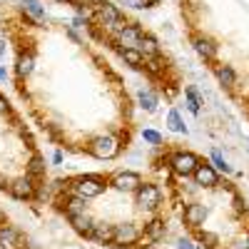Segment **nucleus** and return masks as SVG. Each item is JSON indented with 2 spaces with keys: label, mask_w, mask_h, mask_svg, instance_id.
<instances>
[{
  "label": "nucleus",
  "mask_w": 249,
  "mask_h": 249,
  "mask_svg": "<svg viewBox=\"0 0 249 249\" xmlns=\"http://www.w3.org/2000/svg\"><path fill=\"white\" fill-rule=\"evenodd\" d=\"M115 187H117L120 192H132V190H137V187H140V175L122 172V175L115 177Z\"/></svg>",
  "instance_id": "0eeeda50"
},
{
  "label": "nucleus",
  "mask_w": 249,
  "mask_h": 249,
  "mask_svg": "<svg viewBox=\"0 0 249 249\" xmlns=\"http://www.w3.org/2000/svg\"><path fill=\"white\" fill-rule=\"evenodd\" d=\"M140 40H142V35H140V30L137 28H124L122 33H120V45H124V48H140Z\"/></svg>",
  "instance_id": "9d476101"
},
{
  "label": "nucleus",
  "mask_w": 249,
  "mask_h": 249,
  "mask_svg": "<svg viewBox=\"0 0 249 249\" xmlns=\"http://www.w3.org/2000/svg\"><path fill=\"white\" fill-rule=\"evenodd\" d=\"M167 124H170V130H175V132H187V127L182 124V117H179L177 110H172V112L167 115Z\"/></svg>",
  "instance_id": "dca6fc26"
},
{
  "label": "nucleus",
  "mask_w": 249,
  "mask_h": 249,
  "mask_svg": "<svg viewBox=\"0 0 249 249\" xmlns=\"http://www.w3.org/2000/svg\"><path fill=\"white\" fill-rule=\"evenodd\" d=\"M177 247H179V249H197L190 239H179V242H177Z\"/></svg>",
  "instance_id": "cd10ccee"
},
{
  "label": "nucleus",
  "mask_w": 249,
  "mask_h": 249,
  "mask_svg": "<svg viewBox=\"0 0 249 249\" xmlns=\"http://www.w3.org/2000/svg\"><path fill=\"white\" fill-rule=\"evenodd\" d=\"M90 152H92L95 157H100V160H110V157H115V152H117V142H115L112 137H97V140L90 144Z\"/></svg>",
  "instance_id": "f03ea898"
},
{
  "label": "nucleus",
  "mask_w": 249,
  "mask_h": 249,
  "mask_svg": "<svg viewBox=\"0 0 249 249\" xmlns=\"http://www.w3.org/2000/svg\"><path fill=\"white\" fill-rule=\"evenodd\" d=\"M92 237L100 239V242H110V239L115 237V227H110V224H105V222H95Z\"/></svg>",
  "instance_id": "ddd939ff"
},
{
  "label": "nucleus",
  "mask_w": 249,
  "mask_h": 249,
  "mask_svg": "<svg viewBox=\"0 0 249 249\" xmlns=\"http://www.w3.org/2000/svg\"><path fill=\"white\" fill-rule=\"evenodd\" d=\"M142 135H144V140H147V142H152V144H157V142H160V135H157L155 130H144Z\"/></svg>",
  "instance_id": "a878e982"
},
{
  "label": "nucleus",
  "mask_w": 249,
  "mask_h": 249,
  "mask_svg": "<svg viewBox=\"0 0 249 249\" xmlns=\"http://www.w3.org/2000/svg\"><path fill=\"white\" fill-rule=\"evenodd\" d=\"M100 13H102V20L110 25V28H120V13H117V8L115 5H107V3H102V8H100Z\"/></svg>",
  "instance_id": "f8f14e48"
},
{
  "label": "nucleus",
  "mask_w": 249,
  "mask_h": 249,
  "mask_svg": "<svg viewBox=\"0 0 249 249\" xmlns=\"http://www.w3.org/2000/svg\"><path fill=\"white\" fill-rule=\"evenodd\" d=\"M162 232H164V224L162 222H152L150 224V239L152 242H160L162 239Z\"/></svg>",
  "instance_id": "b1692460"
},
{
  "label": "nucleus",
  "mask_w": 249,
  "mask_h": 249,
  "mask_svg": "<svg viewBox=\"0 0 249 249\" xmlns=\"http://www.w3.org/2000/svg\"><path fill=\"white\" fill-rule=\"evenodd\" d=\"M70 222H72V227H75L80 234H92L95 222H92L88 214H75V217H70Z\"/></svg>",
  "instance_id": "9b49d317"
},
{
  "label": "nucleus",
  "mask_w": 249,
  "mask_h": 249,
  "mask_svg": "<svg viewBox=\"0 0 249 249\" xmlns=\"http://www.w3.org/2000/svg\"><path fill=\"white\" fill-rule=\"evenodd\" d=\"M5 187H10V184H8V179H5V175H3V172H0V190H5Z\"/></svg>",
  "instance_id": "c756f323"
},
{
  "label": "nucleus",
  "mask_w": 249,
  "mask_h": 249,
  "mask_svg": "<svg viewBox=\"0 0 249 249\" xmlns=\"http://www.w3.org/2000/svg\"><path fill=\"white\" fill-rule=\"evenodd\" d=\"M3 112H8V102L0 97V115H3Z\"/></svg>",
  "instance_id": "7c9ffc66"
},
{
  "label": "nucleus",
  "mask_w": 249,
  "mask_h": 249,
  "mask_svg": "<svg viewBox=\"0 0 249 249\" xmlns=\"http://www.w3.org/2000/svg\"><path fill=\"white\" fill-rule=\"evenodd\" d=\"M68 212H70V217H75V214H85V199H82V197L70 199V204H68Z\"/></svg>",
  "instance_id": "f3484780"
},
{
  "label": "nucleus",
  "mask_w": 249,
  "mask_h": 249,
  "mask_svg": "<svg viewBox=\"0 0 249 249\" xmlns=\"http://www.w3.org/2000/svg\"><path fill=\"white\" fill-rule=\"evenodd\" d=\"M184 95H187V107H190V112H195V115H197V112H199V97H197V92L190 88Z\"/></svg>",
  "instance_id": "aec40b11"
},
{
  "label": "nucleus",
  "mask_w": 249,
  "mask_h": 249,
  "mask_svg": "<svg viewBox=\"0 0 249 249\" xmlns=\"http://www.w3.org/2000/svg\"><path fill=\"white\" fill-rule=\"evenodd\" d=\"M5 50V43H3V40H0V53H3Z\"/></svg>",
  "instance_id": "473e14b6"
},
{
  "label": "nucleus",
  "mask_w": 249,
  "mask_h": 249,
  "mask_svg": "<svg viewBox=\"0 0 249 249\" xmlns=\"http://www.w3.org/2000/svg\"><path fill=\"white\" fill-rule=\"evenodd\" d=\"M212 160H214V164H217L219 170H224V172H232V167H230V164L224 162V157H222L219 152H212Z\"/></svg>",
  "instance_id": "393cba45"
},
{
  "label": "nucleus",
  "mask_w": 249,
  "mask_h": 249,
  "mask_svg": "<svg viewBox=\"0 0 249 249\" xmlns=\"http://www.w3.org/2000/svg\"><path fill=\"white\" fill-rule=\"evenodd\" d=\"M122 57L127 60L130 65H135V68H137L140 62H142V55H140V53H137L135 48H122Z\"/></svg>",
  "instance_id": "6ab92c4d"
},
{
  "label": "nucleus",
  "mask_w": 249,
  "mask_h": 249,
  "mask_svg": "<svg viewBox=\"0 0 249 249\" xmlns=\"http://www.w3.org/2000/svg\"><path fill=\"white\" fill-rule=\"evenodd\" d=\"M18 72H20V75H30V72H33V57H30V55H23V57H20Z\"/></svg>",
  "instance_id": "412c9836"
},
{
  "label": "nucleus",
  "mask_w": 249,
  "mask_h": 249,
  "mask_svg": "<svg viewBox=\"0 0 249 249\" xmlns=\"http://www.w3.org/2000/svg\"><path fill=\"white\" fill-rule=\"evenodd\" d=\"M204 219H207V207L204 204H190L184 210V222L190 227H199V224H204Z\"/></svg>",
  "instance_id": "423d86ee"
},
{
  "label": "nucleus",
  "mask_w": 249,
  "mask_h": 249,
  "mask_svg": "<svg viewBox=\"0 0 249 249\" xmlns=\"http://www.w3.org/2000/svg\"><path fill=\"white\" fill-rule=\"evenodd\" d=\"M5 77H8V72H5L3 68H0V80H5Z\"/></svg>",
  "instance_id": "2f4dec72"
},
{
  "label": "nucleus",
  "mask_w": 249,
  "mask_h": 249,
  "mask_svg": "<svg viewBox=\"0 0 249 249\" xmlns=\"http://www.w3.org/2000/svg\"><path fill=\"white\" fill-rule=\"evenodd\" d=\"M140 48H142V53H147V55H155L157 53V43L152 37H142L140 40Z\"/></svg>",
  "instance_id": "5701e85b"
},
{
  "label": "nucleus",
  "mask_w": 249,
  "mask_h": 249,
  "mask_svg": "<svg viewBox=\"0 0 249 249\" xmlns=\"http://www.w3.org/2000/svg\"><path fill=\"white\" fill-rule=\"evenodd\" d=\"M102 190H105V184H102L97 177H82V179L75 184V192H77V197H82V199L100 197Z\"/></svg>",
  "instance_id": "f257e3e1"
},
{
  "label": "nucleus",
  "mask_w": 249,
  "mask_h": 249,
  "mask_svg": "<svg viewBox=\"0 0 249 249\" xmlns=\"http://www.w3.org/2000/svg\"><path fill=\"white\" fill-rule=\"evenodd\" d=\"M30 170H33V172H40V170H43V162H40V160H33Z\"/></svg>",
  "instance_id": "c85d7f7f"
},
{
  "label": "nucleus",
  "mask_w": 249,
  "mask_h": 249,
  "mask_svg": "<svg viewBox=\"0 0 249 249\" xmlns=\"http://www.w3.org/2000/svg\"><path fill=\"white\" fill-rule=\"evenodd\" d=\"M122 3H124V5H130V8H137V10L144 8V0H122Z\"/></svg>",
  "instance_id": "bb28decb"
},
{
  "label": "nucleus",
  "mask_w": 249,
  "mask_h": 249,
  "mask_svg": "<svg viewBox=\"0 0 249 249\" xmlns=\"http://www.w3.org/2000/svg\"><path fill=\"white\" fill-rule=\"evenodd\" d=\"M137 204L144 207V210H155V207L160 204V190H157L155 184L140 187V192H137Z\"/></svg>",
  "instance_id": "20e7f679"
},
{
  "label": "nucleus",
  "mask_w": 249,
  "mask_h": 249,
  "mask_svg": "<svg viewBox=\"0 0 249 249\" xmlns=\"http://www.w3.org/2000/svg\"><path fill=\"white\" fill-rule=\"evenodd\" d=\"M23 3H25V10L33 15V18H45V10L43 8H40V3H37V0H23Z\"/></svg>",
  "instance_id": "a211bd4d"
},
{
  "label": "nucleus",
  "mask_w": 249,
  "mask_h": 249,
  "mask_svg": "<svg viewBox=\"0 0 249 249\" xmlns=\"http://www.w3.org/2000/svg\"><path fill=\"white\" fill-rule=\"evenodd\" d=\"M247 249H249V242H247Z\"/></svg>",
  "instance_id": "72a5a7b5"
},
{
  "label": "nucleus",
  "mask_w": 249,
  "mask_h": 249,
  "mask_svg": "<svg viewBox=\"0 0 249 249\" xmlns=\"http://www.w3.org/2000/svg\"><path fill=\"white\" fill-rule=\"evenodd\" d=\"M10 192L15 199H28V197H33V184H30V179H15L10 184Z\"/></svg>",
  "instance_id": "1a4fd4ad"
},
{
  "label": "nucleus",
  "mask_w": 249,
  "mask_h": 249,
  "mask_svg": "<svg viewBox=\"0 0 249 249\" xmlns=\"http://www.w3.org/2000/svg\"><path fill=\"white\" fill-rule=\"evenodd\" d=\"M140 234H137V227L135 224H130V222H124V224H117L115 227V237H112V242H117V244H132L135 239H137Z\"/></svg>",
  "instance_id": "39448f33"
},
{
  "label": "nucleus",
  "mask_w": 249,
  "mask_h": 249,
  "mask_svg": "<svg viewBox=\"0 0 249 249\" xmlns=\"http://www.w3.org/2000/svg\"><path fill=\"white\" fill-rule=\"evenodd\" d=\"M195 179H197V184L212 187V184H217V172L210 167V164H199V167L195 170Z\"/></svg>",
  "instance_id": "6e6552de"
},
{
  "label": "nucleus",
  "mask_w": 249,
  "mask_h": 249,
  "mask_svg": "<svg viewBox=\"0 0 249 249\" xmlns=\"http://www.w3.org/2000/svg\"><path fill=\"white\" fill-rule=\"evenodd\" d=\"M197 167H199L197 157L190 155V152H179V155L172 157V170H175L177 175H184V177H187V175H192Z\"/></svg>",
  "instance_id": "7ed1b4c3"
},
{
  "label": "nucleus",
  "mask_w": 249,
  "mask_h": 249,
  "mask_svg": "<svg viewBox=\"0 0 249 249\" xmlns=\"http://www.w3.org/2000/svg\"><path fill=\"white\" fill-rule=\"evenodd\" d=\"M140 105H142L144 110H155V107H157V97H155V92L142 90V92H140Z\"/></svg>",
  "instance_id": "2eb2a0df"
},
{
  "label": "nucleus",
  "mask_w": 249,
  "mask_h": 249,
  "mask_svg": "<svg viewBox=\"0 0 249 249\" xmlns=\"http://www.w3.org/2000/svg\"><path fill=\"white\" fill-rule=\"evenodd\" d=\"M195 50H197L202 57H214V45L210 43V40H204V37L195 40Z\"/></svg>",
  "instance_id": "4468645a"
},
{
  "label": "nucleus",
  "mask_w": 249,
  "mask_h": 249,
  "mask_svg": "<svg viewBox=\"0 0 249 249\" xmlns=\"http://www.w3.org/2000/svg\"><path fill=\"white\" fill-rule=\"evenodd\" d=\"M217 75H219V82H222V85H227V88L234 85V72H232L230 68H219Z\"/></svg>",
  "instance_id": "4be33fe9"
}]
</instances>
